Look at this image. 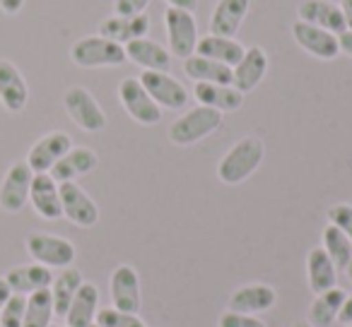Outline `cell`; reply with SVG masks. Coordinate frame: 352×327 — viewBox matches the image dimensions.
<instances>
[{"mask_svg": "<svg viewBox=\"0 0 352 327\" xmlns=\"http://www.w3.org/2000/svg\"><path fill=\"white\" fill-rule=\"evenodd\" d=\"M265 156V145L261 137H244L236 145H232V149L217 164V178L227 186H239L249 176H254L256 169L263 164Z\"/></svg>", "mask_w": 352, "mask_h": 327, "instance_id": "6da1fadb", "label": "cell"}, {"mask_svg": "<svg viewBox=\"0 0 352 327\" xmlns=\"http://www.w3.org/2000/svg\"><path fill=\"white\" fill-rule=\"evenodd\" d=\"M70 60L80 68H116L126 63V49L102 34L82 36L70 49Z\"/></svg>", "mask_w": 352, "mask_h": 327, "instance_id": "7a4b0ae2", "label": "cell"}, {"mask_svg": "<svg viewBox=\"0 0 352 327\" xmlns=\"http://www.w3.org/2000/svg\"><path fill=\"white\" fill-rule=\"evenodd\" d=\"M222 125V113L198 104L196 108L186 111L182 118H176L169 125V140L176 147H188L201 142L203 137L212 135Z\"/></svg>", "mask_w": 352, "mask_h": 327, "instance_id": "3957f363", "label": "cell"}, {"mask_svg": "<svg viewBox=\"0 0 352 327\" xmlns=\"http://www.w3.org/2000/svg\"><path fill=\"white\" fill-rule=\"evenodd\" d=\"M164 27H166V41H169L171 56L186 60L188 56L196 53V46L201 36H198V25L193 12L179 10V8H166Z\"/></svg>", "mask_w": 352, "mask_h": 327, "instance_id": "277c9868", "label": "cell"}, {"mask_svg": "<svg viewBox=\"0 0 352 327\" xmlns=\"http://www.w3.org/2000/svg\"><path fill=\"white\" fill-rule=\"evenodd\" d=\"M138 80H140L142 87L147 89V94L155 99V104L160 108L182 111L188 104V89L174 75L160 73V70H142V75Z\"/></svg>", "mask_w": 352, "mask_h": 327, "instance_id": "5b68a950", "label": "cell"}, {"mask_svg": "<svg viewBox=\"0 0 352 327\" xmlns=\"http://www.w3.org/2000/svg\"><path fill=\"white\" fill-rule=\"evenodd\" d=\"M118 99L128 116L140 125H157L162 121V108L157 106L155 99L147 94V89L138 77H126L118 84Z\"/></svg>", "mask_w": 352, "mask_h": 327, "instance_id": "8992f818", "label": "cell"}, {"mask_svg": "<svg viewBox=\"0 0 352 327\" xmlns=\"http://www.w3.org/2000/svg\"><path fill=\"white\" fill-rule=\"evenodd\" d=\"M27 253L34 258V263L46 267H70L75 263V245L68 239H60L54 234H30L27 236Z\"/></svg>", "mask_w": 352, "mask_h": 327, "instance_id": "52a82bcc", "label": "cell"}, {"mask_svg": "<svg viewBox=\"0 0 352 327\" xmlns=\"http://www.w3.org/2000/svg\"><path fill=\"white\" fill-rule=\"evenodd\" d=\"M63 104L70 121L82 128L85 132H99L107 128V116H104L102 106L92 97V92H87L85 87H70L63 97Z\"/></svg>", "mask_w": 352, "mask_h": 327, "instance_id": "ba28073f", "label": "cell"}, {"mask_svg": "<svg viewBox=\"0 0 352 327\" xmlns=\"http://www.w3.org/2000/svg\"><path fill=\"white\" fill-rule=\"evenodd\" d=\"M60 191V207H63V217H68L75 226L82 229H92L99 221V207L82 188L75 181L58 183Z\"/></svg>", "mask_w": 352, "mask_h": 327, "instance_id": "9c48e42d", "label": "cell"}, {"mask_svg": "<svg viewBox=\"0 0 352 327\" xmlns=\"http://www.w3.org/2000/svg\"><path fill=\"white\" fill-rule=\"evenodd\" d=\"M32 178H34V171L30 169V164L27 161H15L8 169L3 186H0V207L10 212V215L20 212L27 205V200H30Z\"/></svg>", "mask_w": 352, "mask_h": 327, "instance_id": "30bf717a", "label": "cell"}, {"mask_svg": "<svg viewBox=\"0 0 352 327\" xmlns=\"http://www.w3.org/2000/svg\"><path fill=\"white\" fill-rule=\"evenodd\" d=\"M292 39L297 41V46L302 51H307L309 56L318 60H333L340 53V46H338V34L321 27H314L309 22H294L292 25Z\"/></svg>", "mask_w": 352, "mask_h": 327, "instance_id": "8fae6325", "label": "cell"}, {"mask_svg": "<svg viewBox=\"0 0 352 327\" xmlns=\"http://www.w3.org/2000/svg\"><path fill=\"white\" fill-rule=\"evenodd\" d=\"M70 149H73V140H70L68 132H60V130L49 132V135H44L30 149L27 164H30V169L34 173H49L56 161L68 154Z\"/></svg>", "mask_w": 352, "mask_h": 327, "instance_id": "7c38bea8", "label": "cell"}, {"mask_svg": "<svg viewBox=\"0 0 352 327\" xmlns=\"http://www.w3.org/2000/svg\"><path fill=\"white\" fill-rule=\"evenodd\" d=\"M268 73V53L261 46H249L241 56L239 63L232 68V87H236L241 94L254 92Z\"/></svg>", "mask_w": 352, "mask_h": 327, "instance_id": "4fadbf2b", "label": "cell"}, {"mask_svg": "<svg viewBox=\"0 0 352 327\" xmlns=\"http://www.w3.org/2000/svg\"><path fill=\"white\" fill-rule=\"evenodd\" d=\"M111 303L118 311L135 313L138 315V311L142 306V298H140V277H138L135 267L118 265L111 272Z\"/></svg>", "mask_w": 352, "mask_h": 327, "instance_id": "5bb4252c", "label": "cell"}, {"mask_svg": "<svg viewBox=\"0 0 352 327\" xmlns=\"http://www.w3.org/2000/svg\"><path fill=\"white\" fill-rule=\"evenodd\" d=\"M30 202L36 215L44 219H60L63 217L58 183L51 178V173H34L30 188Z\"/></svg>", "mask_w": 352, "mask_h": 327, "instance_id": "9a60e30c", "label": "cell"}, {"mask_svg": "<svg viewBox=\"0 0 352 327\" xmlns=\"http://www.w3.org/2000/svg\"><path fill=\"white\" fill-rule=\"evenodd\" d=\"M150 17L145 12L142 15H111L99 25V34L126 46L128 41L142 39L150 34Z\"/></svg>", "mask_w": 352, "mask_h": 327, "instance_id": "2e32d148", "label": "cell"}, {"mask_svg": "<svg viewBox=\"0 0 352 327\" xmlns=\"http://www.w3.org/2000/svg\"><path fill=\"white\" fill-rule=\"evenodd\" d=\"M297 17L314 27L333 32V34H342L345 32V20H342L340 5L331 3V0H302L297 8Z\"/></svg>", "mask_w": 352, "mask_h": 327, "instance_id": "e0dca14e", "label": "cell"}, {"mask_svg": "<svg viewBox=\"0 0 352 327\" xmlns=\"http://www.w3.org/2000/svg\"><path fill=\"white\" fill-rule=\"evenodd\" d=\"M193 97L201 106L215 108L220 113L239 111L244 106V94L232 84H212V82H196Z\"/></svg>", "mask_w": 352, "mask_h": 327, "instance_id": "ac0fdd59", "label": "cell"}, {"mask_svg": "<svg viewBox=\"0 0 352 327\" xmlns=\"http://www.w3.org/2000/svg\"><path fill=\"white\" fill-rule=\"evenodd\" d=\"M251 0H217L210 15V34L236 36L249 15Z\"/></svg>", "mask_w": 352, "mask_h": 327, "instance_id": "d6986e66", "label": "cell"}, {"mask_svg": "<svg viewBox=\"0 0 352 327\" xmlns=\"http://www.w3.org/2000/svg\"><path fill=\"white\" fill-rule=\"evenodd\" d=\"M27 99H30V87L22 73L10 60H0V104L6 106V111L20 113L27 106Z\"/></svg>", "mask_w": 352, "mask_h": 327, "instance_id": "ffe728a7", "label": "cell"}, {"mask_svg": "<svg viewBox=\"0 0 352 327\" xmlns=\"http://www.w3.org/2000/svg\"><path fill=\"white\" fill-rule=\"evenodd\" d=\"M278 303V293L268 284H249L241 287L232 293L230 298V311L234 313H246V315H258L265 313Z\"/></svg>", "mask_w": 352, "mask_h": 327, "instance_id": "44dd1931", "label": "cell"}, {"mask_svg": "<svg viewBox=\"0 0 352 327\" xmlns=\"http://www.w3.org/2000/svg\"><path fill=\"white\" fill-rule=\"evenodd\" d=\"M97 164H99V156L94 154V149H89V147H73L68 154L56 161L49 173L56 183H65L94 171Z\"/></svg>", "mask_w": 352, "mask_h": 327, "instance_id": "7402d4cb", "label": "cell"}, {"mask_svg": "<svg viewBox=\"0 0 352 327\" xmlns=\"http://www.w3.org/2000/svg\"><path fill=\"white\" fill-rule=\"evenodd\" d=\"M123 49H126V58L131 60V63L140 65L142 70H160V73H169L171 53H169V49H164V46L157 44V41L142 36V39L128 41Z\"/></svg>", "mask_w": 352, "mask_h": 327, "instance_id": "603a6c76", "label": "cell"}, {"mask_svg": "<svg viewBox=\"0 0 352 327\" xmlns=\"http://www.w3.org/2000/svg\"><path fill=\"white\" fill-rule=\"evenodd\" d=\"M6 282L10 284L12 293H22V296H30V293L39 291V289H51L54 284V272L46 265H17L10 272L6 274Z\"/></svg>", "mask_w": 352, "mask_h": 327, "instance_id": "cb8c5ba5", "label": "cell"}, {"mask_svg": "<svg viewBox=\"0 0 352 327\" xmlns=\"http://www.w3.org/2000/svg\"><path fill=\"white\" fill-rule=\"evenodd\" d=\"M244 46L241 41H236L234 36H217V34H206L198 39L196 53L203 56V58L217 60V63H225L230 68H234L236 63L244 56Z\"/></svg>", "mask_w": 352, "mask_h": 327, "instance_id": "d4e9b609", "label": "cell"}, {"mask_svg": "<svg viewBox=\"0 0 352 327\" xmlns=\"http://www.w3.org/2000/svg\"><path fill=\"white\" fill-rule=\"evenodd\" d=\"M99 313V289L89 282H82L70 308L65 313V325L70 327H89L94 325V317Z\"/></svg>", "mask_w": 352, "mask_h": 327, "instance_id": "484cf974", "label": "cell"}, {"mask_svg": "<svg viewBox=\"0 0 352 327\" xmlns=\"http://www.w3.org/2000/svg\"><path fill=\"white\" fill-rule=\"evenodd\" d=\"M307 277L309 289L314 293H323L338 284V267L323 248H311L307 255Z\"/></svg>", "mask_w": 352, "mask_h": 327, "instance_id": "4316f807", "label": "cell"}, {"mask_svg": "<svg viewBox=\"0 0 352 327\" xmlns=\"http://www.w3.org/2000/svg\"><path fill=\"white\" fill-rule=\"evenodd\" d=\"M347 293L340 287H333L323 293H316L311 308H309V325L311 327H333L338 313H340L342 303H345Z\"/></svg>", "mask_w": 352, "mask_h": 327, "instance_id": "83f0119b", "label": "cell"}, {"mask_svg": "<svg viewBox=\"0 0 352 327\" xmlns=\"http://www.w3.org/2000/svg\"><path fill=\"white\" fill-rule=\"evenodd\" d=\"M184 73L193 80V82H212V84H232V68L217 60L203 58V56L193 53L184 60Z\"/></svg>", "mask_w": 352, "mask_h": 327, "instance_id": "f1b7e54d", "label": "cell"}, {"mask_svg": "<svg viewBox=\"0 0 352 327\" xmlns=\"http://www.w3.org/2000/svg\"><path fill=\"white\" fill-rule=\"evenodd\" d=\"M82 274L80 269H75L73 265L70 267H63L58 274L54 277V284H51V298H54V313L58 317H65L70 308V301L75 298L78 289L82 287Z\"/></svg>", "mask_w": 352, "mask_h": 327, "instance_id": "f546056e", "label": "cell"}, {"mask_svg": "<svg viewBox=\"0 0 352 327\" xmlns=\"http://www.w3.org/2000/svg\"><path fill=\"white\" fill-rule=\"evenodd\" d=\"M54 298H51V289H39V291L27 296L25 308V322L22 327H49L54 320Z\"/></svg>", "mask_w": 352, "mask_h": 327, "instance_id": "4dcf8cb0", "label": "cell"}, {"mask_svg": "<svg viewBox=\"0 0 352 327\" xmlns=\"http://www.w3.org/2000/svg\"><path fill=\"white\" fill-rule=\"evenodd\" d=\"M323 250H326L328 258L333 260V265H336L338 269H345L347 265H350L352 241L333 224H328L326 229H323Z\"/></svg>", "mask_w": 352, "mask_h": 327, "instance_id": "1f68e13d", "label": "cell"}, {"mask_svg": "<svg viewBox=\"0 0 352 327\" xmlns=\"http://www.w3.org/2000/svg\"><path fill=\"white\" fill-rule=\"evenodd\" d=\"M94 322L99 327H145L135 313H123L118 308H99Z\"/></svg>", "mask_w": 352, "mask_h": 327, "instance_id": "d6a6232c", "label": "cell"}, {"mask_svg": "<svg viewBox=\"0 0 352 327\" xmlns=\"http://www.w3.org/2000/svg\"><path fill=\"white\" fill-rule=\"evenodd\" d=\"M25 308H27V296L22 293H12L8 298V303L0 308V325L3 327H22L25 322Z\"/></svg>", "mask_w": 352, "mask_h": 327, "instance_id": "836d02e7", "label": "cell"}, {"mask_svg": "<svg viewBox=\"0 0 352 327\" xmlns=\"http://www.w3.org/2000/svg\"><path fill=\"white\" fill-rule=\"evenodd\" d=\"M328 224H333L336 229H340L342 234L352 241V205L340 202V205L328 207Z\"/></svg>", "mask_w": 352, "mask_h": 327, "instance_id": "e575fe53", "label": "cell"}, {"mask_svg": "<svg viewBox=\"0 0 352 327\" xmlns=\"http://www.w3.org/2000/svg\"><path fill=\"white\" fill-rule=\"evenodd\" d=\"M220 327H268L263 320H258L256 315H246V313H234L227 311L220 315Z\"/></svg>", "mask_w": 352, "mask_h": 327, "instance_id": "d590c367", "label": "cell"}, {"mask_svg": "<svg viewBox=\"0 0 352 327\" xmlns=\"http://www.w3.org/2000/svg\"><path fill=\"white\" fill-rule=\"evenodd\" d=\"M152 0H113V15H142Z\"/></svg>", "mask_w": 352, "mask_h": 327, "instance_id": "8d00e7d4", "label": "cell"}, {"mask_svg": "<svg viewBox=\"0 0 352 327\" xmlns=\"http://www.w3.org/2000/svg\"><path fill=\"white\" fill-rule=\"evenodd\" d=\"M338 320H340L345 327H350V325H352V296H347V298H345V303H342L340 313H338Z\"/></svg>", "mask_w": 352, "mask_h": 327, "instance_id": "74e56055", "label": "cell"}, {"mask_svg": "<svg viewBox=\"0 0 352 327\" xmlns=\"http://www.w3.org/2000/svg\"><path fill=\"white\" fill-rule=\"evenodd\" d=\"M25 8V0H0V10L6 15H17Z\"/></svg>", "mask_w": 352, "mask_h": 327, "instance_id": "f35d334b", "label": "cell"}, {"mask_svg": "<svg viewBox=\"0 0 352 327\" xmlns=\"http://www.w3.org/2000/svg\"><path fill=\"white\" fill-rule=\"evenodd\" d=\"M338 46H340V53H345L352 58V32L350 29H345L342 34H338Z\"/></svg>", "mask_w": 352, "mask_h": 327, "instance_id": "ab89813d", "label": "cell"}, {"mask_svg": "<svg viewBox=\"0 0 352 327\" xmlns=\"http://www.w3.org/2000/svg\"><path fill=\"white\" fill-rule=\"evenodd\" d=\"M338 5H340L342 20H345V29L352 32V0H340Z\"/></svg>", "mask_w": 352, "mask_h": 327, "instance_id": "60d3db41", "label": "cell"}, {"mask_svg": "<svg viewBox=\"0 0 352 327\" xmlns=\"http://www.w3.org/2000/svg\"><path fill=\"white\" fill-rule=\"evenodd\" d=\"M169 8H179V10H188L193 12L198 8V0H166Z\"/></svg>", "mask_w": 352, "mask_h": 327, "instance_id": "b9f144b4", "label": "cell"}, {"mask_svg": "<svg viewBox=\"0 0 352 327\" xmlns=\"http://www.w3.org/2000/svg\"><path fill=\"white\" fill-rule=\"evenodd\" d=\"M10 296H12V289H10V284L6 282V277H3V279H0V308L6 306Z\"/></svg>", "mask_w": 352, "mask_h": 327, "instance_id": "7bdbcfd3", "label": "cell"}, {"mask_svg": "<svg viewBox=\"0 0 352 327\" xmlns=\"http://www.w3.org/2000/svg\"><path fill=\"white\" fill-rule=\"evenodd\" d=\"M345 272H347V279H350V282H352V260H350V265H347V267H345Z\"/></svg>", "mask_w": 352, "mask_h": 327, "instance_id": "ee69618b", "label": "cell"}, {"mask_svg": "<svg viewBox=\"0 0 352 327\" xmlns=\"http://www.w3.org/2000/svg\"><path fill=\"white\" fill-rule=\"evenodd\" d=\"M294 327H311L309 322H294Z\"/></svg>", "mask_w": 352, "mask_h": 327, "instance_id": "f6af8a7d", "label": "cell"}, {"mask_svg": "<svg viewBox=\"0 0 352 327\" xmlns=\"http://www.w3.org/2000/svg\"><path fill=\"white\" fill-rule=\"evenodd\" d=\"M49 327H70V325H54V322H51V325Z\"/></svg>", "mask_w": 352, "mask_h": 327, "instance_id": "bcb514c9", "label": "cell"}, {"mask_svg": "<svg viewBox=\"0 0 352 327\" xmlns=\"http://www.w3.org/2000/svg\"><path fill=\"white\" fill-rule=\"evenodd\" d=\"M89 327H99V325H97V322H94V325H89Z\"/></svg>", "mask_w": 352, "mask_h": 327, "instance_id": "7dc6e473", "label": "cell"}, {"mask_svg": "<svg viewBox=\"0 0 352 327\" xmlns=\"http://www.w3.org/2000/svg\"><path fill=\"white\" fill-rule=\"evenodd\" d=\"M0 327H3V325H0Z\"/></svg>", "mask_w": 352, "mask_h": 327, "instance_id": "c3c4849f", "label": "cell"}, {"mask_svg": "<svg viewBox=\"0 0 352 327\" xmlns=\"http://www.w3.org/2000/svg\"><path fill=\"white\" fill-rule=\"evenodd\" d=\"M350 327H352V325H350Z\"/></svg>", "mask_w": 352, "mask_h": 327, "instance_id": "681fc988", "label": "cell"}]
</instances>
